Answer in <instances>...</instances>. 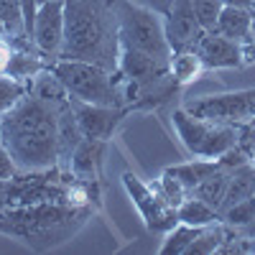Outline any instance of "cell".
I'll return each instance as SVG.
<instances>
[{"label": "cell", "mask_w": 255, "mask_h": 255, "mask_svg": "<svg viewBox=\"0 0 255 255\" xmlns=\"http://www.w3.org/2000/svg\"><path fill=\"white\" fill-rule=\"evenodd\" d=\"M240 238H248V240H255V220L248 225V227H243V230H235Z\"/></svg>", "instance_id": "obj_38"}, {"label": "cell", "mask_w": 255, "mask_h": 255, "mask_svg": "<svg viewBox=\"0 0 255 255\" xmlns=\"http://www.w3.org/2000/svg\"><path fill=\"white\" fill-rule=\"evenodd\" d=\"M128 197L133 199V204L140 212V220L145 222V227L151 232H168L179 225V215H176V207L168 202L158 186L145 184L143 179H138L133 171H125L120 176Z\"/></svg>", "instance_id": "obj_9"}, {"label": "cell", "mask_w": 255, "mask_h": 255, "mask_svg": "<svg viewBox=\"0 0 255 255\" xmlns=\"http://www.w3.org/2000/svg\"><path fill=\"white\" fill-rule=\"evenodd\" d=\"M225 5H238V8H245V10H253L255 13V0H222Z\"/></svg>", "instance_id": "obj_37"}, {"label": "cell", "mask_w": 255, "mask_h": 255, "mask_svg": "<svg viewBox=\"0 0 255 255\" xmlns=\"http://www.w3.org/2000/svg\"><path fill=\"white\" fill-rule=\"evenodd\" d=\"M36 3H38V5H44V3H49V0H36Z\"/></svg>", "instance_id": "obj_42"}, {"label": "cell", "mask_w": 255, "mask_h": 255, "mask_svg": "<svg viewBox=\"0 0 255 255\" xmlns=\"http://www.w3.org/2000/svg\"><path fill=\"white\" fill-rule=\"evenodd\" d=\"M253 18H255L253 10H245V8H238V5H225L220 18H217V28L215 31L240 44V41L250 38Z\"/></svg>", "instance_id": "obj_18"}, {"label": "cell", "mask_w": 255, "mask_h": 255, "mask_svg": "<svg viewBox=\"0 0 255 255\" xmlns=\"http://www.w3.org/2000/svg\"><path fill=\"white\" fill-rule=\"evenodd\" d=\"M253 194H255V166L248 161V163H243V166H238V168L230 171V184H227L225 202L220 207V215L235 202H243V199H248Z\"/></svg>", "instance_id": "obj_19"}, {"label": "cell", "mask_w": 255, "mask_h": 255, "mask_svg": "<svg viewBox=\"0 0 255 255\" xmlns=\"http://www.w3.org/2000/svg\"><path fill=\"white\" fill-rule=\"evenodd\" d=\"M18 174V166L13 163L10 153H8V148L3 145V140H0V179H10Z\"/></svg>", "instance_id": "obj_34"}, {"label": "cell", "mask_w": 255, "mask_h": 255, "mask_svg": "<svg viewBox=\"0 0 255 255\" xmlns=\"http://www.w3.org/2000/svg\"><path fill=\"white\" fill-rule=\"evenodd\" d=\"M166 171L174 174L176 179H181V181L186 184L189 191H194V186L202 184L209 174L220 171V163H217V158H191V161H186V163L168 166Z\"/></svg>", "instance_id": "obj_21"}, {"label": "cell", "mask_w": 255, "mask_h": 255, "mask_svg": "<svg viewBox=\"0 0 255 255\" xmlns=\"http://www.w3.org/2000/svg\"><path fill=\"white\" fill-rule=\"evenodd\" d=\"M31 38H33V46L51 64L61 56V46H64V0H49V3L38 5Z\"/></svg>", "instance_id": "obj_11"}, {"label": "cell", "mask_w": 255, "mask_h": 255, "mask_svg": "<svg viewBox=\"0 0 255 255\" xmlns=\"http://www.w3.org/2000/svg\"><path fill=\"white\" fill-rule=\"evenodd\" d=\"M250 163H253V166H255V151H253V156H250Z\"/></svg>", "instance_id": "obj_41"}, {"label": "cell", "mask_w": 255, "mask_h": 255, "mask_svg": "<svg viewBox=\"0 0 255 255\" xmlns=\"http://www.w3.org/2000/svg\"><path fill=\"white\" fill-rule=\"evenodd\" d=\"M227 184H230V171L220 168V171L209 174L202 184H197L191 194L199 197V199H204L209 207H215V209L220 212V207H222V202H225V194H227Z\"/></svg>", "instance_id": "obj_23"}, {"label": "cell", "mask_w": 255, "mask_h": 255, "mask_svg": "<svg viewBox=\"0 0 255 255\" xmlns=\"http://www.w3.org/2000/svg\"><path fill=\"white\" fill-rule=\"evenodd\" d=\"M51 72L61 79L72 100L123 108L115 72H108L100 64L82 61V59H56L51 64Z\"/></svg>", "instance_id": "obj_6"}, {"label": "cell", "mask_w": 255, "mask_h": 255, "mask_svg": "<svg viewBox=\"0 0 255 255\" xmlns=\"http://www.w3.org/2000/svg\"><path fill=\"white\" fill-rule=\"evenodd\" d=\"M181 90V84L171 77V72H166L145 84H138V95L133 105L128 108V113H143V110H158L161 105H166L176 92Z\"/></svg>", "instance_id": "obj_16"}, {"label": "cell", "mask_w": 255, "mask_h": 255, "mask_svg": "<svg viewBox=\"0 0 255 255\" xmlns=\"http://www.w3.org/2000/svg\"><path fill=\"white\" fill-rule=\"evenodd\" d=\"M227 225H222V222H215V225H207V227H202V232L194 238V243L189 245V250H186V255H215L220 248H222V243L227 240Z\"/></svg>", "instance_id": "obj_24"}, {"label": "cell", "mask_w": 255, "mask_h": 255, "mask_svg": "<svg viewBox=\"0 0 255 255\" xmlns=\"http://www.w3.org/2000/svg\"><path fill=\"white\" fill-rule=\"evenodd\" d=\"M59 59H82L118 72L120 28L115 0H64V46Z\"/></svg>", "instance_id": "obj_2"}, {"label": "cell", "mask_w": 255, "mask_h": 255, "mask_svg": "<svg viewBox=\"0 0 255 255\" xmlns=\"http://www.w3.org/2000/svg\"><path fill=\"white\" fill-rule=\"evenodd\" d=\"M118 72L130 79L135 84H145L161 74L168 72V64L166 61H158L153 56H148L143 51H135V49H120V61H118Z\"/></svg>", "instance_id": "obj_15"}, {"label": "cell", "mask_w": 255, "mask_h": 255, "mask_svg": "<svg viewBox=\"0 0 255 255\" xmlns=\"http://www.w3.org/2000/svg\"><path fill=\"white\" fill-rule=\"evenodd\" d=\"M176 135L194 158H220L232 145H238V128L212 123L191 115L186 108H176L171 115Z\"/></svg>", "instance_id": "obj_7"}, {"label": "cell", "mask_w": 255, "mask_h": 255, "mask_svg": "<svg viewBox=\"0 0 255 255\" xmlns=\"http://www.w3.org/2000/svg\"><path fill=\"white\" fill-rule=\"evenodd\" d=\"M82 138H84V133L79 128V120L74 115L72 100H69V105L59 115V166L61 168L69 166V158L74 153V148L82 143ZM67 171H69V168H67Z\"/></svg>", "instance_id": "obj_17"}, {"label": "cell", "mask_w": 255, "mask_h": 255, "mask_svg": "<svg viewBox=\"0 0 255 255\" xmlns=\"http://www.w3.org/2000/svg\"><path fill=\"white\" fill-rule=\"evenodd\" d=\"M72 108H74V115L79 120V128H82L84 138H97V140H110L115 135V130L120 128L123 118L128 115L125 108L90 105V102H79V100H72Z\"/></svg>", "instance_id": "obj_12"}, {"label": "cell", "mask_w": 255, "mask_h": 255, "mask_svg": "<svg viewBox=\"0 0 255 255\" xmlns=\"http://www.w3.org/2000/svg\"><path fill=\"white\" fill-rule=\"evenodd\" d=\"M20 8H23V18H26V33L33 36V23H36L38 3H36V0H20Z\"/></svg>", "instance_id": "obj_35"}, {"label": "cell", "mask_w": 255, "mask_h": 255, "mask_svg": "<svg viewBox=\"0 0 255 255\" xmlns=\"http://www.w3.org/2000/svg\"><path fill=\"white\" fill-rule=\"evenodd\" d=\"M0 118H3V115H0Z\"/></svg>", "instance_id": "obj_44"}, {"label": "cell", "mask_w": 255, "mask_h": 255, "mask_svg": "<svg viewBox=\"0 0 255 255\" xmlns=\"http://www.w3.org/2000/svg\"><path fill=\"white\" fill-rule=\"evenodd\" d=\"M15 51V41L8 33H0V74H8V64Z\"/></svg>", "instance_id": "obj_33"}, {"label": "cell", "mask_w": 255, "mask_h": 255, "mask_svg": "<svg viewBox=\"0 0 255 255\" xmlns=\"http://www.w3.org/2000/svg\"><path fill=\"white\" fill-rule=\"evenodd\" d=\"M130 3L143 5V8H148V10H156V13L166 15V13H168V8L174 5V0H130Z\"/></svg>", "instance_id": "obj_36"}, {"label": "cell", "mask_w": 255, "mask_h": 255, "mask_svg": "<svg viewBox=\"0 0 255 255\" xmlns=\"http://www.w3.org/2000/svg\"><path fill=\"white\" fill-rule=\"evenodd\" d=\"M238 145L243 148L245 153L253 156V151H255V118L243 123V125H238Z\"/></svg>", "instance_id": "obj_32"}, {"label": "cell", "mask_w": 255, "mask_h": 255, "mask_svg": "<svg viewBox=\"0 0 255 255\" xmlns=\"http://www.w3.org/2000/svg\"><path fill=\"white\" fill-rule=\"evenodd\" d=\"M69 102H51L28 92L0 118V140L18 171L59 166V115Z\"/></svg>", "instance_id": "obj_1"}, {"label": "cell", "mask_w": 255, "mask_h": 255, "mask_svg": "<svg viewBox=\"0 0 255 255\" xmlns=\"http://www.w3.org/2000/svg\"><path fill=\"white\" fill-rule=\"evenodd\" d=\"M0 20H3V28L10 38H31L26 33V18L20 0H0Z\"/></svg>", "instance_id": "obj_26"}, {"label": "cell", "mask_w": 255, "mask_h": 255, "mask_svg": "<svg viewBox=\"0 0 255 255\" xmlns=\"http://www.w3.org/2000/svg\"><path fill=\"white\" fill-rule=\"evenodd\" d=\"M248 161H250V153H245L240 145H232L230 151H225V153L217 158L220 168H225V171H232V168H238V166H243V163H248Z\"/></svg>", "instance_id": "obj_31"}, {"label": "cell", "mask_w": 255, "mask_h": 255, "mask_svg": "<svg viewBox=\"0 0 255 255\" xmlns=\"http://www.w3.org/2000/svg\"><path fill=\"white\" fill-rule=\"evenodd\" d=\"M197 54L202 56L207 69H235L243 67V51L240 44L217 31H204L197 44Z\"/></svg>", "instance_id": "obj_13"}, {"label": "cell", "mask_w": 255, "mask_h": 255, "mask_svg": "<svg viewBox=\"0 0 255 255\" xmlns=\"http://www.w3.org/2000/svg\"><path fill=\"white\" fill-rule=\"evenodd\" d=\"M163 28H166V41L171 46V54L197 49L199 38L204 36V28L194 13L191 0H174V5L163 15Z\"/></svg>", "instance_id": "obj_10"}, {"label": "cell", "mask_w": 255, "mask_h": 255, "mask_svg": "<svg viewBox=\"0 0 255 255\" xmlns=\"http://www.w3.org/2000/svg\"><path fill=\"white\" fill-rule=\"evenodd\" d=\"M204 61L202 56L197 54V49H186V51H179V54H171V61H168V72H171V77L181 84H191L197 82L204 72Z\"/></svg>", "instance_id": "obj_22"}, {"label": "cell", "mask_w": 255, "mask_h": 255, "mask_svg": "<svg viewBox=\"0 0 255 255\" xmlns=\"http://www.w3.org/2000/svg\"><path fill=\"white\" fill-rule=\"evenodd\" d=\"M44 202L100 209L102 184L79 181L72 171L61 166L41 168V171H18L10 179H0V209L44 204Z\"/></svg>", "instance_id": "obj_4"}, {"label": "cell", "mask_w": 255, "mask_h": 255, "mask_svg": "<svg viewBox=\"0 0 255 255\" xmlns=\"http://www.w3.org/2000/svg\"><path fill=\"white\" fill-rule=\"evenodd\" d=\"M28 95V82H20L10 74H0V115L10 113Z\"/></svg>", "instance_id": "obj_27"}, {"label": "cell", "mask_w": 255, "mask_h": 255, "mask_svg": "<svg viewBox=\"0 0 255 255\" xmlns=\"http://www.w3.org/2000/svg\"><path fill=\"white\" fill-rule=\"evenodd\" d=\"M118 28H120V49H135L158 61H171V46L166 41L163 15L135 5L130 0H115Z\"/></svg>", "instance_id": "obj_5"}, {"label": "cell", "mask_w": 255, "mask_h": 255, "mask_svg": "<svg viewBox=\"0 0 255 255\" xmlns=\"http://www.w3.org/2000/svg\"><path fill=\"white\" fill-rule=\"evenodd\" d=\"M194 3V13L199 18V23L204 31H215L217 28V18L225 8L222 0H191Z\"/></svg>", "instance_id": "obj_30"}, {"label": "cell", "mask_w": 255, "mask_h": 255, "mask_svg": "<svg viewBox=\"0 0 255 255\" xmlns=\"http://www.w3.org/2000/svg\"><path fill=\"white\" fill-rule=\"evenodd\" d=\"M250 38H253V44H255V18H253V28H250Z\"/></svg>", "instance_id": "obj_40"}, {"label": "cell", "mask_w": 255, "mask_h": 255, "mask_svg": "<svg viewBox=\"0 0 255 255\" xmlns=\"http://www.w3.org/2000/svg\"><path fill=\"white\" fill-rule=\"evenodd\" d=\"M0 33H5V28H3V20H0Z\"/></svg>", "instance_id": "obj_43"}, {"label": "cell", "mask_w": 255, "mask_h": 255, "mask_svg": "<svg viewBox=\"0 0 255 255\" xmlns=\"http://www.w3.org/2000/svg\"><path fill=\"white\" fill-rule=\"evenodd\" d=\"M156 186L161 189V194H163L168 202H171L174 207H179V204L191 194V191L186 189V184H184L181 179H176L174 174H168L166 168H163V174L158 176V184H156Z\"/></svg>", "instance_id": "obj_29"}, {"label": "cell", "mask_w": 255, "mask_h": 255, "mask_svg": "<svg viewBox=\"0 0 255 255\" xmlns=\"http://www.w3.org/2000/svg\"><path fill=\"white\" fill-rule=\"evenodd\" d=\"M105 151H108V140L97 138H82V143L74 148L69 158V171L79 181L90 184H102V163H105Z\"/></svg>", "instance_id": "obj_14"}, {"label": "cell", "mask_w": 255, "mask_h": 255, "mask_svg": "<svg viewBox=\"0 0 255 255\" xmlns=\"http://www.w3.org/2000/svg\"><path fill=\"white\" fill-rule=\"evenodd\" d=\"M202 232V227H191V225H184L179 222L174 230L166 232V240L161 245V255H186L189 245L194 243V238Z\"/></svg>", "instance_id": "obj_25"}, {"label": "cell", "mask_w": 255, "mask_h": 255, "mask_svg": "<svg viewBox=\"0 0 255 255\" xmlns=\"http://www.w3.org/2000/svg\"><path fill=\"white\" fill-rule=\"evenodd\" d=\"M253 220H255V194L248 197V199H243V202H235V204L227 207L222 215H220V222L227 225L230 230H243Z\"/></svg>", "instance_id": "obj_28"}, {"label": "cell", "mask_w": 255, "mask_h": 255, "mask_svg": "<svg viewBox=\"0 0 255 255\" xmlns=\"http://www.w3.org/2000/svg\"><path fill=\"white\" fill-rule=\"evenodd\" d=\"M243 253H255V240L243 238Z\"/></svg>", "instance_id": "obj_39"}, {"label": "cell", "mask_w": 255, "mask_h": 255, "mask_svg": "<svg viewBox=\"0 0 255 255\" xmlns=\"http://www.w3.org/2000/svg\"><path fill=\"white\" fill-rule=\"evenodd\" d=\"M95 212L97 207H72L61 202L0 209V235H10L31 250L44 253L72 240Z\"/></svg>", "instance_id": "obj_3"}, {"label": "cell", "mask_w": 255, "mask_h": 255, "mask_svg": "<svg viewBox=\"0 0 255 255\" xmlns=\"http://www.w3.org/2000/svg\"><path fill=\"white\" fill-rule=\"evenodd\" d=\"M176 215H179V222L191 225V227H207V225L220 222V212L215 207H209L204 199L194 197V194H189L176 207Z\"/></svg>", "instance_id": "obj_20"}, {"label": "cell", "mask_w": 255, "mask_h": 255, "mask_svg": "<svg viewBox=\"0 0 255 255\" xmlns=\"http://www.w3.org/2000/svg\"><path fill=\"white\" fill-rule=\"evenodd\" d=\"M184 108L197 118L238 128L255 118V90H235V92H222V95L194 97Z\"/></svg>", "instance_id": "obj_8"}]
</instances>
